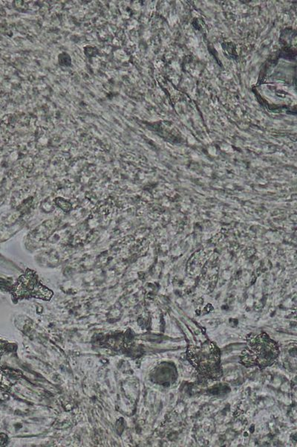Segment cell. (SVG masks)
Here are the masks:
<instances>
[{
  "instance_id": "obj_1",
  "label": "cell",
  "mask_w": 297,
  "mask_h": 447,
  "mask_svg": "<svg viewBox=\"0 0 297 447\" xmlns=\"http://www.w3.org/2000/svg\"><path fill=\"white\" fill-rule=\"evenodd\" d=\"M279 344L267 334H250L247 344L240 355V362L245 366L264 368L271 366L279 356Z\"/></svg>"
},
{
  "instance_id": "obj_2",
  "label": "cell",
  "mask_w": 297,
  "mask_h": 447,
  "mask_svg": "<svg viewBox=\"0 0 297 447\" xmlns=\"http://www.w3.org/2000/svg\"><path fill=\"white\" fill-rule=\"evenodd\" d=\"M189 362L205 378L220 380L223 375L221 351L216 344L207 340L200 344H190L187 350Z\"/></svg>"
},
{
  "instance_id": "obj_3",
  "label": "cell",
  "mask_w": 297,
  "mask_h": 447,
  "mask_svg": "<svg viewBox=\"0 0 297 447\" xmlns=\"http://www.w3.org/2000/svg\"><path fill=\"white\" fill-rule=\"evenodd\" d=\"M11 294L14 301L30 298L49 301L53 296V292L41 283L33 271L29 270L19 278L11 289Z\"/></svg>"
},
{
  "instance_id": "obj_4",
  "label": "cell",
  "mask_w": 297,
  "mask_h": 447,
  "mask_svg": "<svg viewBox=\"0 0 297 447\" xmlns=\"http://www.w3.org/2000/svg\"><path fill=\"white\" fill-rule=\"evenodd\" d=\"M0 387L5 390H8L11 387V383L4 374L3 371L0 369Z\"/></svg>"
},
{
  "instance_id": "obj_5",
  "label": "cell",
  "mask_w": 297,
  "mask_h": 447,
  "mask_svg": "<svg viewBox=\"0 0 297 447\" xmlns=\"http://www.w3.org/2000/svg\"><path fill=\"white\" fill-rule=\"evenodd\" d=\"M8 442V437L5 434H0V447L5 445Z\"/></svg>"
},
{
  "instance_id": "obj_6",
  "label": "cell",
  "mask_w": 297,
  "mask_h": 447,
  "mask_svg": "<svg viewBox=\"0 0 297 447\" xmlns=\"http://www.w3.org/2000/svg\"><path fill=\"white\" fill-rule=\"evenodd\" d=\"M5 343H4L3 341L0 340V350H1V349L5 348Z\"/></svg>"
}]
</instances>
